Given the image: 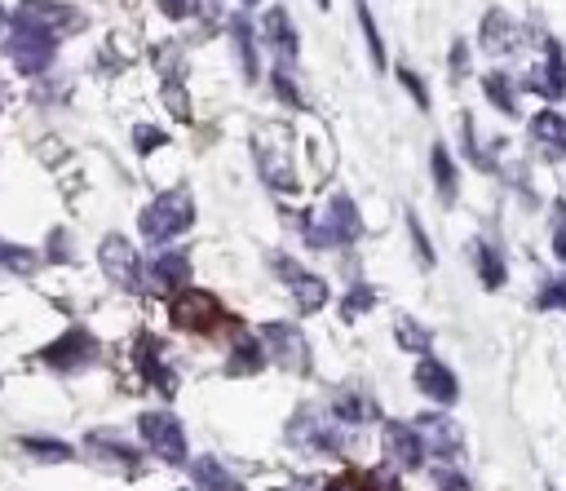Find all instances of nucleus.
I'll list each match as a JSON object with an SVG mask.
<instances>
[{
  "instance_id": "nucleus-1",
  "label": "nucleus",
  "mask_w": 566,
  "mask_h": 491,
  "mask_svg": "<svg viewBox=\"0 0 566 491\" xmlns=\"http://www.w3.org/2000/svg\"><path fill=\"white\" fill-rule=\"evenodd\" d=\"M137 221H142V234L150 243H168L195 226V199H190V190H164L159 199H150L142 208Z\"/></svg>"
},
{
  "instance_id": "nucleus-2",
  "label": "nucleus",
  "mask_w": 566,
  "mask_h": 491,
  "mask_svg": "<svg viewBox=\"0 0 566 491\" xmlns=\"http://www.w3.org/2000/svg\"><path fill=\"white\" fill-rule=\"evenodd\" d=\"M305 243L310 248H340V243H354L363 234V221H358V208L349 195H332L327 212L323 217H310L305 226Z\"/></svg>"
},
{
  "instance_id": "nucleus-3",
  "label": "nucleus",
  "mask_w": 566,
  "mask_h": 491,
  "mask_svg": "<svg viewBox=\"0 0 566 491\" xmlns=\"http://www.w3.org/2000/svg\"><path fill=\"white\" fill-rule=\"evenodd\" d=\"M53 49H57V35L44 31V27H31V22H18L13 35H9V58L27 75H40L53 62Z\"/></svg>"
},
{
  "instance_id": "nucleus-4",
  "label": "nucleus",
  "mask_w": 566,
  "mask_h": 491,
  "mask_svg": "<svg viewBox=\"0 0 566 491\" xmlns=\"http://www.w3.org/2000/svg\"><path fill=\"white\" fill-rule=\"evenodd\" d=\"M172 323L186 327V332H212L217 323H234V318L221 314V305H217L212 292H203V288H177V296H172Z\"/></svg>"
},
{
  "instance_id": "nucleus-5",
  "label": "nucleus",
  "mask_w": 566,
  "mask_h": 491,
  "mask_svg": "<svg viewBox=\"0 0 566 491\" xmlns=\"http://www.w3.org/2000/svg\"><path fill=\"white\" fill-rule=\"evenodd\" d=\"M137 429H142V442H146L164 464H186V433H181L177 416H168V411H142Z\"/></svg>"
},
{
  "instance_id": "nucleus-6",
  "label": "nucleus",
  "mask_w": 566,
  "mask_h": 491,
  "mask_svg": "<svg viewBox=\"0 0 566 491\" xmlns=\"http://www.w3.org/2000/svg\"><path fill=\"white\" fill-rule=\"evenodd\" d=\"M283 128H261L256 133V164H261V177L274 186V190H296V173H292V159H287V146H283Z\"/></svg>"
},
{
  "instance_id": "nucleus-7",
  "label": "nucleus",
  "mask_w": 566,
  "mask_h": 491,
  "mask_svg": "<svg viewBox=\"0 0 566 491\" xmlns=\"http://www.w3.org/2000/svg\"><path fill=\"white\" fill-rule=\"evenodd\" d=\"M97 261H102V274L124 288V292H137L142 288V257L133 252V243L124 234H106L102 248H97Z\"/></svg>"
},
{
  "instance_id": "nucleus-8",
  "label": "nucleus",
  "mask_w": 566,
  "mask_h": 491,
  "mask_svg": "<svg viewBox=\"0 0 566 491\" xmlns=\"http://www.w3.org/2000/svg\"><path fill=\"white\" fill-rule=\"evenodd\" d=\"M261 345L287 372H310V341H305V332L296 323H265L261 327Z\"/></svg>"
},
{
  "instance_id": "nucleus-9",
  "label": "nucleus",
  "mask_w": 566,
  "mask_h": 491,
  "mask_svg": "<svg viewBox=\"0 0 566 491\" xmlns=\"http://www.w3.org/2000/svg\"><path fill=\"white\" fill-rule=\"evenodd\" d=\"M287 438H292L301 451H323V456L340 451V425H336V420H327V416H318L314 407H301V411L292 416Z\"/></svg>"
},
{
  "instance_id": "nucleus-10",
  "label": "nucleus",
  "mask_w": 566,
  "mask_h": 491,
  "mask_svg": "<svg viewBox=\"0 0 566 491\" xmlns=\"http://www.w3.org/2000/svg\"><path fill=\"white\" fill-rule=\"evenodd\" d=\"M274 270L283 274V283H287V292H292V301H296L301 314H318V310L327 305V283H323L318 274H310V270L296 265L292 257H274Z\"/></svg>"
},
{
  "instance_id": "nucleus-11",
  "label": "nucleus",
  "mask_w": 566,
  "mask_h": 491,
  "mask_svg": "<svg viewBox=\"0 0 566 491\" xmlns=\"http://www.w3.org/2000/svg\"><path fill=\"white\" fill-rule=\"evenodd\" d=\"M416 389H420L429 403H438V407H451V403L460 398V380H455V372H451L447 363L429 358V354H420V363H416Z\"/></svg>"
},
{
  "instance_id": "nucleus-12",
  "label": "nucleus",
  "mask_w": 566,
  "mask_h": 491,
  "mask_svg": "<svg viewBox=\"0 0 566 491\" xmlns=\"http://www.w3.org/2000/svg\"><path fill=\"white\" fill-rule=\"evenodd\" d=\"M93 354H97V341H93L84 327H66L53 345L40 349V358H44L49 367H75V363H88Z\"/></svg>"
},
{
  "instance_id": "nucleus-13",
  "label": "nucleus",
  "mask_w": 566,
  "mask_h": 491,
  "mask_svg": "<svg viewBox=\"0 0 566 491\" xmlns=\"http://www.w3.org/2000/svg\"><path fill=\"white\" fill-rule=\"evenodd\" d=\"M522 84H526L531 93L548 97V102L566 97V58H562V44H557V40H548V62H544V66H531V75H526Z\"/></svg>"
},
{
  "instance_id": "nucleus-14",
  "label": "nucleus",
  "mask_w": 566,
  "mask_h": 491,
  "mask_svg": "<svg viewBox=\"0 0 566 491\" xmlns=\"http://www.w3.org/2000/svg\"><path fill=\"white\" fill-rule=\"evenodd\" d=\"M478 40H482V49H486V53H517V49H522V40H526V31H522L504 9H491V13L482 18Z\"/></svg>"
},
{
  "instance_id": "nucleus-15",
  "label": "nucleus",
  "mask_w": 566,
  "mask_h": 491,
  "mask_svg": "<svg viewBox=\"0 0 566 491\" xmlns=\"http://www.w3.org/2000/svg\"><path fill=\"white\" fill-rule=\"evenodd\" d=\"M411 429H416L420 447L433 451V456H442V460H451V456L460 451V429H455L447 416H420Z\"/></svg>"
},
{
  "instance_id": "nucleus-16",
  "label": "nucleus",
  "mask_w": 566,
  "mask_h": 491,
  "mask_svg": "<svg viewBox=\"0 0 566 491\" xmlns=\"http://www.w3.org/2000/svg\"><path fill=\"white\" fill-rule=\"evenodd\" d=\"M385 456H389V464H398V469H416V464L424 460V447H420V438H416L411 425L389 420V425H385Z\"/></svg>"
},
{
  "instance_id": "nucleus-17",
  "label": "nucleus",
  "mask_w": 566,
  "mask_h": 491,
  "mask_svg": "<svg viewBox=\"0 0 566 491\" xmlns=\"http://www.w3.org/2000/svg\"><path fill=\"white\" fill-rule=\"evenodd\" d=\"M531 142L539 146L544 159H566V115L539 111V115L531 119Z\"/></svg>"
},
{
  "instance_id": "nucleus-18",
  "label": "nucleus",
  "mask_w": 566,
  "mask_h": 491,
  "mask_svg": "<svg viewBox=\"0 0 566 491\" xmlns=\"http://www.w3.org/2000/svg\"><path fill=\"white\" fill-rule=\"evenodd\" d=\"M18 22L57 31V27H75V13H71L62 0H22V4H18Z\"/></svg>"
},
{
  "instance_id": "nucleus-19",
  "label": "nucleus",
  "mask_w": 566,
  "mask_h": 491,
  "mask_svg": "<svg viewBox=\"0 0 566 491\" xmlns=\"http://www.w3.org/2000/svg\"><path fill=\"white\" fill-rule=\"evenodd\" d=\"M190 478H195L199 491H243V482H239L221 460H212V456L190 460Z\"/></svg>"
},
{
  "instance_id": "nucleus-20",
  "label": "nucleus",
  "mask_w": 566,
  "mask_h": 491,
  "mask_svg": "<svg viewBox=\"0 0 566 491\" xmlns=\"http://www.w3.org/2000/svg\"><path fill=\"white\" fill-rule=\"evenodd\" d=\"M469 257H473V265H478V279H482V288H504V279H509V270H504V257L486 243V239H473L469 243Z\"/></svg>"
},
{
  "instance_id": "nucleus-21",
  "label": "nucleus",
  "mask_w": 566,
  "mask_h": 491,
  "mask_svg": "<svg viewBox=\"0 0 566 491\" xmlns=\"http://www.w3.org/2000/svg\"><path fill=\"white\" fill-rule=\"evenodd\" d=\"M186 279H190L186 252H159L155 257V265H150V283L155 288H186Z\"/></svg>"
},
{
  "instance_id": "nucleus-22",
  "label": "nucleus",
  "mask_w": 566,
  "mask_h": 491,
  "mask_svg": "<svg viewBox=\"0 0 566 491\" xmlns=\"http://www.w3.org/2000/svg\"><path fill=\"white\" fill-rule=\"evenodd\" d=\"M265 345L261 341H252V336H239L234 341V354H230V376H256L261 367H265Z\"/></svg>"
},
{
  "instance_id": "nucleus-23",
  "label": "nucleus",
  "mask_w": 566,
  "mask_h": 491,
  "mask_svg": "<svg viewBox=\"0 0 566 491\" xmlns=\"http://www.w3.org/2000/svg\"><path fill=\"white\" fill-rule=\"evenodd\" d=\"M265 35H270V44L292 62L296 58V27H292V18L283 13V9H270L265 13Z\"/></svg>"
},
{
  "instance_id": "nucleus-24",
  "label": "nucleus",
  "mask_w": 566,
  "mask_h": 491,
  "mask_svg": "<svg viewBox=\"0 0 566 491\" xmlns=\"http://www.w3.org/2000/svg\"><path fill=\"white\" fill-rule=\"evenodd\" d=\"M137 367L146 372V380H155L164 394H172V385H177V380H172V372L159 363V349H155V341H150V336H142V341H137Z\"/></svg>"
},
{
  "instance_id": "nucleus-25",
  "label": "nucleus",
  "mask_w": 566,
  "mask_h": 491,
  "mask_svg": "<svg viewBox=\"0 0 566 491\" xmlns=\"http://www.w3.org/2000/svg\"><path fill=\"white\" fill-rule=\"evenodd\" d=\"M429 164H433V186H438V199L442 203H455V164H451V155H447V146H433L429 150Z\"/></svg>"
},
{
  "instance_id": "nucleus-26",
  "label": "nucleus",
  "mask_w": 566,
  "mask_h": 491,
  "mask_svg": "<svg viewBox=\"0 0 566 491\" xmlns=\"http://www.w3.org/2000/svg\"><path fill=\"white\" fill-rule=\"evenodd\" d=\"M327 491H398L389 478H380V473H363V469H345V473H336L332 482H327Z\"/></svg>"
},
{
  "instance_id": "nucleus-27",
  "label": "nucleus",
  "mask_w": 566,
  "mask_h": 491,
  "mask_svg": "<svg viewBox=\"0 0 566 491\" xmlns=\"http://www.w3.org/2000/svg\"><path fill=\"white\" fill-rule=\"evenodd\" d=\"M482 93L495 102V111L500 115H517V97H513V80L504 75V71H491V75H482Z\"/></svg>"
},
{
  "instance_id": "nucleus-28",
  "label": "nucleus",
  "mask_w": 566,
  "mask_h": 491,
  "mask_svg": "<svg viewBox=\"0 0 566 491\" xmlns=\"http://www.w3.org/2000/svg\"><path fill=\"white\" fill-rule=\"evenodd\" d=\"M354 13H358V27H363V40H367L371 66H376V71H385L389 62H385V44H380V31H376V18H371V9H367L363 0H354Z\"/></svg>"
},
{
  "instance_id": "nucleus-29",
  "label": "nucleus",
  "mask_w": 566,
  "mask_h": 491,
  "mask_svg": "<svg viewBox=\"0 0 566 491\" xmlns=\"http://www.w3.org/2000/svg\"><path fill=\"white\" fill-rule=\"evenodd\" d=\"M230 31H234V49H239L243 75H248V80H256V49H252V27H248V18H234V22H230Z\"/></svg>"
},
{
  "instance_id": "nucleus-30",
  "label": "nucleus",
  "mask_w": 566,
  "mask_h": 491,
  "mask_svg": "<svg viewBox=\"0 0 566 491\" xmlns=\"http://www.w3.org/2000/svg\"><path fill=\"white\" fill-rule=\"evenodd\" d=\"M371 305H376V288H371V283H358V288L345 292V301H340V318L354 323V318H363Z\"/></svg>"
},
{
  "instance_id": "nucleus-31",
  "label": "nucleus",
  "mask_w": 566,
  "mask_h": 491,
  "mask_svg": "<svg viewBox=\"0 0 566 491\" xmlns=\"http://www.w3.org/2000/svg\"><path fill=\"white\" fill-rule=\"evenodd\" d=\"M394 332H398V345L402 349H416V354H429V327H420L416 318H407V314H398V323H394Z\"/></svg>"
},
{
  "instance_id": "nucleus-32",
  "label": "nucleus",
  "mask_w": 566,
  "mask_h": 491,
  "mask_svg": "<svg viewBox=\"0 0 566 491\" xmlns=\"http://www.w3.org/2000/svg\"><path fill=\"white\" fill-rule=\"evenodd\" d=\"M93 451H102V456L119 460L124 469H137V451H133V447H124V442H111V438H93Z\"/></svg>"
},
{
  "instance_id": "nucleus-33",
  "label": "nucleus",
  "mask_w": 566,
  "mask_h": 491,
  "mask_svg": "<svg viewBox=\"0 0 566 491\" xmlns=\"http://www.w3.org/2000/svg\"><path fill=\"white\" fill-rule=\"evenodd\" d=\"M367 411H371V407H367L358 394H354V398H349V394H340V398H336V420H340V425H349V420L358 425Z\"/></svg>"
},
{
  "instance_id": "nucleus-34",
  "label": "nucleus",
  "mask_w": 566,
  "mask_h": 491,
  "mask_svg": "<svg viewBox=\"0 0 566 491\" xmlns=\"http://www.w3.org/2000/svg\"><path fill=\"white\" fill-rule=\"evenodd\" d=\"M0 265H4V270H22V274H27V270H35V257H31L27 248L0 243Z\"/></svg>"
},
{
  "instance_id": "nucleus-35",
  "label": "nucleus",
  "mask_w": 566,
  "mask_h": 491,
  "mask_svg": "<svg viewBox=\"0 0 566 491\" xmlns=\"http://www.w3.org/2000/svg\"><path fill=\"white\" fill-rule=\"evenodd\" d=\"M535 305H539V310H566V283H562V279H548V283L539 288Z\"/></svg>"
},
{
  "instance_id": "nucleus-36",
  "label": "nucleus",
  "mask_w": 566,
  "mask_h": 491,
  "mask_svg": "<svg viewBox=\"0 0 566 491\" xmlns=\"http://www.w3.org/2000/svg\"><path fill=\"white\" fill-rule=\"evenodd\" d=\"M553 252H557V261L566 265V199L553 203Z\"/></svg>"
},
{
  "instance_id": "nucleus-37",
  "label": "nucleus",
  "mask_w": 566,
  "mask_h": 491,
  "mask_svg": "<svg viewBox=\"0 0 566 491\" xmlns=\"http://www.w3.org/2000/svg\"><path fill=\"white\" fill-rule=\"evenodd\" d=\"M274 93H279L287 106H305V102H301V93H296V84H292V71H287L283 62L274 66Z\"/></svg>"
},
{
  "instance_id": "nucleus-38",
  "label": "nucleus",
  "mask_w": 566,
  "mask_h": 491,
  "mask_svg": "<svg viewBox=\"0 0 566 491\" xmlns=\"http://www.w3.org/2000/svg\"><path fill=\"white\" fill-rule=\"evenodd\" d=\"M398 80H402V88L416 97V106H420V111H429V88L420 84V75H416L411 66H398Z\"/></svg>"
},
{
  "instance_id": "nucleus-39",
  "label": "nucleus",
  "mask_w": 566,
  "mask_h": 491,
  "mask_svg": "<svg viewBox=\"0 0 566 491\" xmlns=\"http://www.w3.org/2000/svg\"><path fill=\"white\" fill-rule=\"evenodd\" d=\"M407 230H411V243H416V257H420V265L429 270V265H433V248H429V234L420 230V221H416L411 212H407Z\"/></svg>"
},
{
  "instance_id": "nucleus-40",
  "label": "nucleus",
  "mask_w": 566,
  "mask_h": 491,
  "mask_svg": "<svg viewBox=\"0 0 566 491\" xmlns=\"http://www.w3.org/2000/svg\"><path fill=\"white\" fill-rule=\"evenodd\" d=\"M133 142H137V150H142V155H150V150H159V146H164V133H159V128H150V124H137V128H133Z\"/></svg>"
},
{
  "instance_id": "nucleus-41",
  "label": "nucleus",
  "mask_w": 566,
  "mask_h": 491,
  "mask_svg": "<svg viewBox=\"0 0 566 491\" xmlns=\"http://www.w3.org/2000/svg\"><path fill=\"white\" fill-rule=\"evenodd\" d=\"M433 482H438V491H469V482L455 469H433Z\"/></svg>"
},
{
  "instance_id": "nucleus-42",
  "label": "nucleus",
  "mask_w": 566,
  "mask_h": 491,
  "mask_svg": "<svg viewBox=\"0 0 566 491\" xmlns=\"http://www.w3.org/2000/svg\"><path fill=\"white\" fill-rule=\"evenodd\" d=\"M27 447H31V451H40V456H53V460H66V456H71V447H66V442H40V438H27Z\"/></svg>"
},
{
  "instance_id": "nucleus-43",
  "label": "nucleus",
  "mask_w": 566,
  "mask_h": 491,
  "mask_svg": "<svg viewBox=\"0 0 566 491\" xmlns=\"http://www.w3.org/2000/svg\"><path fill=\"white\" fill-rule=\"evenodd\" d=\"M464 71H469V49H464V44H460V40H455V49H451V75H455V80H460V75H464Z\"/></svg>"
},
{
  "instance_id": "nucleus-44",
  "label": "nucleus",
  "mask_w": 566,
  "mask_h": 491,
  "mask_svg": "<svg viewBox=\"0 0 566 491\" xmlns=\"http://www.w3.org/2000/svg\"><path fill=\"white\" fill-rule=\"evenodd\" d=\"M155 4H159L168 18H186V9H190V0H155Z\"/></svg>"
},
{
  "instance_id": "nucleus-45",
  "label": "nucleus",
  "mask_w": 566,
  "mask_h": 491,
  "mask_svg": "<svg viewBox=\"0 0 566 491\" xmlns=\"http://www.w3.org/2000/svg\"><path fill=\"white\" fill-rule=\"evenodd\" d=\"M168 106H172V115H181V119L190 115V111H186V93H181V88H168Z\"/></svg>"
},
{
  "instance_id": "nucleus-46",
  "label": "nucleus",
  "mask_w": 566,
  "mask_h": 491,
  "mask_svg": "<svg viewBox=\"0 0 566 491\" xmlns=\"http://www.w3.org/2000/svg\"><path fill=\"white\" fill-rule=\"evenodd\" d=\"M318 9H332V0H318Z\"/></svg>"
},
{
  "instance_id": "nucleus-47",
  "label": "nucleus",
  "mask_w": 566,
  "mask_h": 491,
  "mask_svg": "<svg viewBox=\"0 0 566 491\" xmlns=\"http://www.w3.org/2000/svg\"><path fill=\"white\" fill-rule=\"evenodd\" d=\"M239 4H256V0H239Z\"/></svg>"
},
{
  "instance_id": "nucleus-48",
  "label": "nucleus",
  "mask_w": 566,
  "mask_h": 491,
  "mask_svg": "<svg viewBox=\"0 0 566 491\" xmlns=\"http://www.w3.org/2000/svg\"><path fill=\"white\" fill-rule=\"evenodd\" d=\"M548 491H553V487H548Z\"/></svg>"
}]
</instances>
